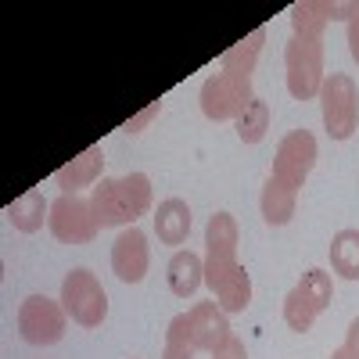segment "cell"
<instances>
[{
	"label": "cell",
	"instance_id": "20",
	"mask_svg": "<svg viewBox=\"0 0 359 359\" xmlns=\"http://www.w3.org/2000/svg\"><path fill=\"white\" fill-rule=\"evenodd\" d=\"M331 269L345 280H359V230H338L331 237Z\"/></svg>",
	"mask_w": 359,
	"mask_h": 359
},
{
	"label": "cell",
	"instance_id": "23",
	"mask_svg": "<svg viewBox=\"0 0 359 359\" xmlns=\"http://www.w3.org/2000/svg\"><path fill=\"white\" fill-rule=\"evenodd\" d=\"M194 345H191V316L180 313L169 320V331H165V352L162 359H194Z\"/></svg>",
	"mask_w": 359,
	"mask_h": 359
},
{
	"label": "cell",
	"instance_id": "28",
	"mask_svg": "<svg viewBox=\"0 0 359 359\" xmlns=\"http://www.w3.org/2000/svg\"><path fill=\"white\" fill-rule=\"evenodd\" d=\"M348 50H352V57L359 62V15L348 22Z\"/></svg>",
	"mask_w": 359,
	"mask_h": 359
},
{
	"label": "cell",
	"instance_id": "1",
	"mask_svg": "<svg viewBox=\"0 0 359 359\" xmlns=\"http://www.w3.org/2000/svg\"><path fill=\"white\" fill-rule=\"evenodd\" d=\"M320 108H323V126L331 133V140H348L359 126V90L352 76L331 72V79H323Z\"/></svg>",
	"mask_w": 359,
	"mask_h": 359
},
{
	"label": "cell",
	"instance_id": "19",
	"mask_svg": "<svg viewBox=\"0 0 359 359\" xmlns=\"http://www.w3.org/2000/svg\"><path fill=\"white\" fill-rule=\"evenodd\" d=\"M216 298H219V309L223 313H245L248 302H252V277L245 266H237L233 273H226L216 287Z\"/></svg>",
	"mask_w": 359,
	"mask_h": 359
},
{
	"label": "cell",
	"instance_id": "4",
	"mask_svg": "<svg viewBox=\"0 0 359 359\" xmlns=\"http://www.w3.org/2000/svg\"><path fill=\"white\" fill-rule=\"evenodd\" d=\"M62 306L79 327H101L108 316V294L90 269L76 266L62 284Z\"/></svg>",
	"mask_w": 359,
	"mask_h": 359
},
{
	"label": "cell",
	"instance_id": "16",
	"mask_svg": "<svg viewBox=\"0 0 359 359\" xmlns=\"http://www.w3.org/2000/svg\"><path fill=\"white\" fill-rule=\"evenodd\" d=\"M262 43H266V29H252V33H248L245 40H237L230 50H223V57H219L223 72L248 76V79H252L255 62H259V54H262Z\"/></svg>",
	"mask_w": 359,
	"mask_h": 359
},
{
	"label": "cell",
	"instance_id": "18",
	"mask_svg": "<svg viewBox=\"0 0 359 359\" xmlns=\"http://www.w3.org/2000/svg\"><path fill=\"white\" fill-rule=\"evenodd\" d=\"M8 219L15 223V230L22 233H36L43 226V219H50V205L43 201L40 191H25L18 201L8 205Z\"/></svg>",
	"mask_w": 359,
	"mask_h": 359
},
{
	"label": "cell",
	"instance_id": "5",
	"mask_svg": "<svg viewBox=\"0 0 359 359\" xmlns=\"http://www.w3.org/2000/svg\"><path fill=\"white\" fill-rule=\"evenodd\" d=\"M65 306L47 294H29L18 306V334L29 345H57L65 338Z\"/></svg>",
	"mask_w": 359,
	"mask_h": 359
},
{
	"label": "cell",
	"instance_id": "29",
	"mask_svg": "<svg viewBox=\"0 0 359 359\" xmlns=\"http://www.w3.org/2000/svg\"><path fill=\"white\" fill-rule=\"evenodd\" d=\"M345 348H348V352L359 359V320H352V323H348V338H345Z\"/></svg>",
	"mask_w": 359,
	"mask_h": 359
},
{
	"label": "cell",
	"instance_id": "3",
	"mask_svg": "<svg viewBox=\"0 0 359 359\" xmlns=\"http://www.w3.org/2000/svg\"><path fill=\"white\" fill-rule=\"evenodd\" d=\"M252 101H255V94H252L248 76L216 72L201 86V111H205V118H212V123H230V118L237 123V115H241Z\"/></svg>",
	"mask_w": 359,
	"mask_h": 359
},
{
	"label": "cell",
	"instance_id": "26",
	"mask_svg": "<svg viewBox=\"0 0 359 359\" xmlns=\"http://www.w3.org/2000/svg\"><path fill=\"white\" fill-rule=\"evenodd\" d=\"M212 359H248V352H245V341L230 334V338H226V341H223V345L212 352Z\"/></svg>",
	"mask_w": 359,
	"mask_h": 359
},
{
	"label": "cell",
	"instance_id": "21",
	"mask_svg": "<svg viewBox=\"0 0 359 359\" xmlns=\"http://www.w3.org/2000/svg\"><path fill=\"white\" fill-rule=\"evenodd\" d=\"M298 291H302V298L316 309L323 313L327 306H331V298H334V284H331V273H323V269H306L302 280L294 284Z\"/></svg>",
	"mask_w": 359,
	"mask_h": 359
},
{
	"label": "cell",
	"instance_id": "7",
	"mask_svg": "<svg viewBox=\"0 0 359 359\" xmlns=\"http://www.w3.org/2000/svg\"><path fill=\"white\" fill-rule=\"evenodd\" d=\"M237 269V219L230 212L208 216L205 226V284L216 287Z\"/></svg>",
	"mask_w": 359,
	"mask_h": 359
},
{
	"label": "cell",
	"instance_id": "14",
	"mask_svg": "<svg viewBox=\"0 0 359 359\" xmlns=\"http://www.w3.org/2000/svg\"><path fill=\"white\" fill-rule=\"evenodd\" d=\"M294 201H298V191L287 187V184H280L277 176H269L266 187H262V198H259L262 219L269 226H287L291 216H294Z\"/></svg>",
	"mask_w": 359,
	"mask_h": 359
},
{
	"label": "cell",
	"instance_id": "24",
	"mask_svg": "<svg viewBox=\"0 0 359 359\" xmlns=\"http://www.w3.org/2000/svg\"><path fill=\"white\" fill-rule=\"evenodd\" d=\"M320 313L302 298V291L298 287H291L287 291V298H284V323L291 327V331H298V334H306V331H313V320H316Z\"/></svg>",
	"mask_w": 359,
	"mask_h": 359
},
{
	"label": "cell",
	"instance_id": "9",
	"mask_svg": "<svg viewBox=\"0 0 359 359\" xmlns=\"http://www.w3.org/2000/svg\"><path fill=\"white\" fill-rule=\"evenodd\" d=\"M147 262H151V252H147V237L144 230L130 226L115 237L111 245V269L123 284H140L147 273Z\"/></svg>",
	"mask_w": 359,
	"mask_h": 359
},
{
	"label": "cell",
	"instance_id": "6",
	"mask_svg": "<svg viewBox=\"0 0 359 359\" xmlns=\"http://www.w3.org/2000/svg\"><path fill=\"white\" fill-rule=\"evenodd\" d=\"M50 233L57 237L62 245H90L97 237V216H94V205L79 194H62L50 201V219H47Z\"/></svg>",
	"mask_w": 359,
	"mask_h": 359
},
{
	"label": "cell",
	"instance_id": "8",
	"mask_svg": "<svg viewBox=\"0 0 359 359\" xmlns=\"http://www.w3.org/2000/svg\"><path fill=\"white\" fill-rule=\"evenodd\" d=\"M316 165V137L309 130H291L280 144H277V155H273V176L287 187H302L306 176Z\"/></svg>",
	"mask_w": 359,
	"mask_h": 359
},
{
	"label": "cell",
	"instance_id": "30",
	"mask_svg": "<svg viewBox=\"0 0 359 359\" xmlns=\"http://www.w3.org/2000/svg\"><path fill=\"white\" fill-rule=\"evenodd\" d=\"M331 359H355L348 348H338V352H331Z\"/></svg>",
	"mask_w": 359,
	"mask_h": 359
},
{
	"label": "cell",
	"instance_id": "12",
	"mask_svg": "<svg viewBox=\"0 0 359 359\" xmlns=\"http://www.w3.org/2000/svg\"><path fill=\"white\" fill-rule=\"evenodd\" d=\"M155 233L162 245H184L191 233V205L184 198H165L155 212Z\"/></svg>",
	"mask_w": 359,
	"mask_h": 359
},
{
	"label": "cell",
	"instance_id": "17",
	"mask_svg": "<svg viewBox=\"0 0 359 359\" xmlns=\"http://www.w3.org/2000/svg\"><path fill=\"white\" fill-rule=\"evenodd\" d=\"M327 22H331V0H302L291 8V25L298 40H320Z\"/></svg>",
	"mask_w": 359,
	"mask_h": 359
},
{
	"label": "cell",
	"instance_id": "11",
	"mask_svg": "<svg viewBox=\"0 0 359 359\" xmlns=\"http://www.w3.org/2000/svg\"><path fill=\"white\" fill-rule=\"evenodd\" d=\"M90 205H94V216H97V226L108 230V226H133V208L118 187V180H101V187H94L90 194Z\"/></svg>",
	"mask_w": 359,
	"mask_h": 359
},
{
	"label": "cell",
	"instance_id": "25",
	"mask_svg": "<svg viewBox=\"0 0 359 359\" xmlns=\"http://www.w3.org/2000/svg\"><path fill=\"white\" fill-rule=\"evenodd\" d=\"M118 187H123V194H126V201L133 208V216L137 219L147 216V208H151V180H147L144 172H130V176L118 180Z\"/></svg>",
	"mask_w": 359,
	"mask_h": 359
},
{
	"label": "cell",
	"instance_id": "13",
	"mask_svg": "<svg viewBox=\"0 0 359 359\" xmlns=\"http://www.w3.org/2000/svg\"><path fill=\"white\" fill-rule=\"evenodd\" d=\"M101 169H104V151H101V144H90L83 155H76L69 165L57 169V184L65 187V194H76L79 187L94 184L101 176Z\"/></svg>",
	"mask_w": 359,
	"mask_h": 359
},
{
	"label": "cell",
	"instance_id": "2",
	"mask_svg": "<svg viewBox=\"0 0 359 359\" xmlns=\"http://www.w3.org/2000/svg\"><path fill=\"white\" fill-rule=\"evenodd\" d=\"M287 90L294 101H313L323 90V40H298L291 36L284 50Z\"/></svg>",
	"mask_w": 359,
	"mask_h": 359
},
{
	"label": "cell",
	"instance_id": "27",
	"mask_svg": "<svg viewBox=\"0 0 359 359\" xmlns=\"http://www.w3.org/2000/svg\"><path fill=\"white\" fill-rule=\"evenodd\" d=\"M158 111H162V101H155V104H151V108H147V111H140L137 118H130V123H126L123 130H126V133H137V130H140L144 123H151V118H155Z\"/></svg>",
	"mask_w": 359,
	"mask_h": 359
},
{
	"label": "cell",
	"instance_id": "15",
	"mask_svg": "<svg viewBox=\"0 0 359 359\" xmlns=\"http://www.w3.org/2000/svg\"><path fill=\"white\" fill-rule=\"evenodd\" d=\"M205 280V259L194 255L191 248L187 252H176L169 259V287L176 298H191Z\"/></svg>",
	"mask_w": 359,
	"mask_h": 359
},
{
	"label": "cell",
	"instance_id": "22",
	"mask_svg": "<svg viewBox=\"0 0 359 359\" xmlns=\"http://www.w3.org/2000/svg\"><path fill=\"white\" fill-rule=\"evenodd\" d=\"M233 126H237V137H241L245 144H259L266 137V130H269V104L255 97L241 115H237Z\"/></svg>",
	"mask_w": 359,
	"mask_h": 359
},
{
	"label": "cell",
	"instance_id": "10",
	"mask_svg": "<svg viewBox=\"0 0 359 359\" xmlns=\"http://www.w3.org/2000/svg\"><path fill=\"white\" fill-rule=\"evenodd\" d=\"M187 316H191V345L198 352H216L230 338V320L216 302H198Z\"/></svg>",
	"mask_w": 359,
	"mask_h": 359
}]
</instances>
